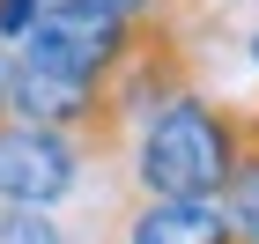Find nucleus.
Returning <instances> with one entry per match:
<instances>
[{
	"label": "nucleus",
	"mask_w": 259,
	"mask_h": 244,
	"mask_svg": "<svg viewBox=\"0 0 259 244\" xmlns=\"http://www.w3.org/2000/svg\"><path fill=\"white\" fill-rule=\"evenodd\" d=\"M222 222L237 229L244 244H259V111H252V141H244L237 170H230V185H222Z\"/></svg>",
	"instance_id": "obj_5"
},
{
	"label": "nucleus",
	"mask_w": 259,
	"mask_h": 244,
	"mask_svg": "<svg viewBox=\"0 0 259 244\" xmlns=\"http://www.w3.org/2000/svg\"><path fill=\"white\" fill-rule=\"evenodd\" d=\"M126 44H134V22L45 0V15L30 22V37H22L15 52H22V60H37V67H60V74L111 81V74H119V60H126Z\"/></svg>",
	"instance_id": "obj_3"
},
{
	"label": "nucleus",
	"mask_w": 259,
	"mask_h": 244,
	"mask_svg": "<svg viewBox=\"0 0 259 244\" xmlns=\"http://www.w3.org/2000/svg\"><path fill=\"white\" fill-rule=\"evenodd\" d=\"M0 244H67L52 207H0Z\"/></svg>",
	"instance_id": "obj_6"
},
{
	"label": "nucleus",
	"mask_w": 259,
	"mask_h": 244,
	"mask_svg": "<svg viewBox=\"0 0 259 244\" xmlns=\"http://www.w3.org/2000/svg\"><path fill=\"white\" fill-rule=\"evenodd\" d=\"M244 141H252V111L244 104H215V96H200V89H178L141 126L134 185L148 200H222Z\"/></svg>",
	"instance_id": "obj_1"
},
{
	"label": "nucleus",
	"mask_w": 259,
	"mask_h": 244,
	"mask_svg": "<svg viewBox=\"0 0 259 244\" xmlns=\"http://www.w3.org/2000/svg\"><path fill=\"white\" fill-rule=\"evenodd\" d=\"M252 67H259V37H252Z\"/></svg>",
	"instance_id": "obj_8"
},
{
	"label": "nucleus",
	"mask_w": 259,
	"mask_h": 244,
	"mask_svg": "<svg viewBox=\"0 0 259 244\" xmlns=\"http://www.w3.org/2000/svg\"><path fill=\"white\" fill-rule=\"evenodd\" d=\"M37 15H45V0H0V44H22Z\"/></svg>",
	"instance_id": "obj_7"
},
{
	"label": "nucleus",
	"mask_w": 259,
	"mask_h": 244,
	"mask_svg": "<svg viewBox=\"0 0 259 244\" xmlns=\"http://www.w3.org/2000/svg\"><path fill=\"white\" fill-rule=\"evenodd\" d=\"M81 170H89L81 141L0 111V207H52L81 185Z\"/></svg>",
	"instance_id": "obj_2"
},
{
	"label": "nucleus",
	"mask_w": 259,
	"mask_h": 244,
	"mask_svg": "<svg viewBox=\"0 0 259 244\" xmlns=\"http://www.w3.org/2000/svg\"><path fill=\"white\" fill-rule=\"evenodd\" d=\"M126 244H244V237L222 222L215 200H148L134 207Z\"/></svg>",
	"instance_id": "obj_4"
}]
</instances>
